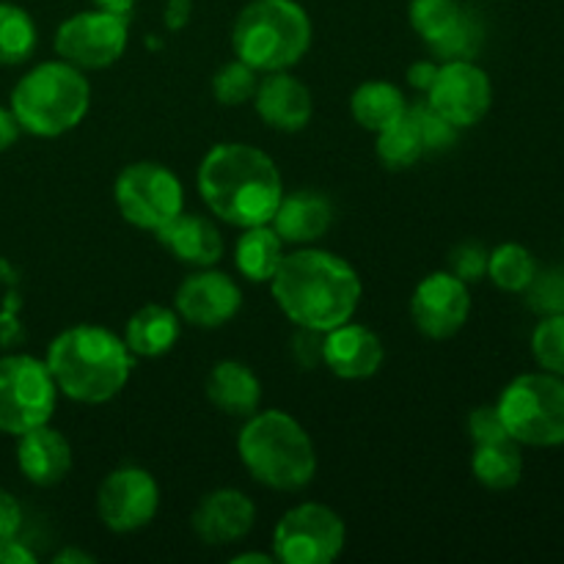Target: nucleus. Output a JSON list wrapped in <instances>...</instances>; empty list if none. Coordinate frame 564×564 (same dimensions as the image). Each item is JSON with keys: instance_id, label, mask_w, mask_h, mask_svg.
Here are the masks:
<instances>
[{"instance_id": "obj_2", "label": "nucleus", "mask_w": 564, "mask_h": 564, "mask_svg": "<svg viewBox=\"0 0 564 564\" xmlns=\"http://www.w3.org/2000/svg\"><path fill=\"white\" fill-rule=\"evenodd\" d=\"M196 182L209 213L237 229L270 224L284 196L275 160L251 143H218L209 149Z\"/></svg>"}, {"instance_id": "obj_8", "label": "nucleus", "mask_w": 564, "mask_h": 564, "mask_svg": "<svg viewBox=\"0 0 564 564\" xmlns=\"http://www.w3.org/2000/svg\"><path fill=\"white\" fill-rule=\"evenodd\" d=\"M58 386L47 364L33 356L0 358V433L22 435L50 424Z\"/></svg>"}, {"instance_id": "obj_34", "label": "nucleus", "mask_w": 564, "mask_h": 564, "mask_svg": "<svg viewBox=\"0 0 564 564\" xmlns=\"http://www.w3.org/2000/svg\"><path fill=\"white\" fill-rule=\"evenodd\" d=\"M411 116L416 119L419 132H422V141H424V152L427 154H441V152H449L452 147L457 143V127L449 124L427 99L416 105H408Z\"/></svg>"}, {"instance_id": "obj_26", "label": "nucleus", "mask_w": 564, "mask_h": 564, "mask_svg": "<svg viewBox=\"0 0 564 564\" xmlns=\"http://www.w3.org/2000/svg\"><path fill=\"white\" fill-rule=\"evenodd\" d=\"M408 110L405 94L389 80H367L352 91L350 113L358 127L369 132H380L394 124Z\"/></svg>"}, {"instance_id": "obj_45", "label": "nucleus", "mask_w": 564, "mask_h": 564, "mask_svg": "<svg viewBox=\"0 0 564 564\" xmlns=\"http://www.w3.org/2000/svg\"><path fill=\"white\" fill-rule=\"evenodd\" d=\"M53 562L55 564H91V562H97V556L86 554V551H80V549H64L53 556Z\"/></svg>"}, {"instance_id": "obj_15", "label": "nucleus", "mask_w": 564, "mask_h": 564, "mask_svg": "<svg viewBox=\"0 0 564 564\" xmlns=\"http://www.w3.org/2000/svg\"><path fill=\"white\" fill-rule=\"evenodd\" d=\"M242 306V290L229 273L215 268H196L180 284L174 308L180 319L196 328H220L229 323Z\"/></svg>"}, {"instance_id": "obj_5", "label": "nucleus", "mask_w": 564, "mask_h": 564, "mask_svg": "<svg viewBox=\"0 0 564 564\" xmlns=\"http://www.w3.org/2000/svg\"><path fill=\"white\" fill-rule=\"evenodd\" d=\"M9 108L22 132L61 138L86 119L91 108V86L86 72L66 64L64 58L42 61L17 80Z\"/></svg>"}, {"instance_id": "obj_29", "label": "nucleus", "mask_w": 564, "mask_h": 564, "mask_svg": "<svg viewBox=\"0 0 564 564\" xmlns=\"http://www.w3.org/2000/svg\"><path fill=\"white\" fill-rule=\"evenodd\" d=\"M39 42L36 22L22 6L0 3V66L25 64Z\"/></svg>"}, {"instance_id": "obj_7", "label": "nucleus", "mask_w": 564, "mask_h": 564, "mask_svg": "<svg viewBox=\"0 0 564 564\" xmlns=\"http://www.w3.org/2000/svg\"><path fill=\"white\" fill-rule=\"evenodd\" d=\"M496 408L510 438L521 446L551 449L564 444V378L560 375H518L505 386Z\"/></svg>"}, {"instance_id": "obj_17", "label": "nucleus", "mask_w": 564, "mask_h": 564, "mask_svg": "<svg viewBox=\"0 0 564 564\" xmlns=\"http://www.w3.org/2000/svg\"><path fill=\"white\" fill-rule=\"evenodd\" d=\"M383 341L358 323H341L323 334V364L341 380H367L383 367Z\"/></svg>"}, {"instance_id": "obj_30", "label": "nucleus", "mask_w": 564, "mask_h": 564, "mask_svg": "<svg viewBox=\"0 0 564 564\" xmlns=\"http://www.w3.org/2000/svg\"><path fill=\"white\" fill-rule=\"evenodd\" d=\"M538 275V262L532 251L521 242H505L494 248L488 257V279L505 292H527L532 279Z\"/></svg>"}, {"instance_id": "obj_22", "label": "nucleus", "mask_w": 564, "mask_h": 564, "mask_svg": "<svg viewBox=\"0 0 564 564\" xmlns=\"http://www.w3.org/2000/svg\"><path fill=\"white\" fill-rule=\"evenodd\" d=\"M207 400L226 416L248 419L262 402V380L242 361H218L207 375Z\"/></svg>"}, {"instance_id": "obj_19", "label": "nucleus", "mask_w": 564, "mask_h": 564, "mask_svg": "<svg viewBox=\"0 0 564 564\" xmlns=\"http://www.w3.org/2000/svg\"><path fill=\"white\" fill-rule=\"evenodd\" d=\"M17 466L22 477L39 488H53L64 482L72 471V446L61 430L42 424L36 430L17 435Z\"/></svg>"}, {"instance_id": "obj_11", "label": "nucleus", "mask_w": 564, "mask_h": 564, "mask_svg": "<svg viewBox=\"0 0 564 564\" xmlns=\"http://www.w3.org/2000/svg\"><path fill=\"white\" fill-rule=\"evenodd\" d=\"M130 25L124 17L91 9L77 11L55 31V53L83 72L108 69L124 55Z\"/></svg>"}, {"instance_id": "obj_13", "label": "nucleus", "mask_w": 564, "mask_h": 564, "mask_svg": "<svg viewBox=\"0 0 564 564\" xmlns=\"http://www.w3.org/2000/svg\"><path fill=\"white\" fill-rule=\"evenodd\" d=\"M427 102L457 130L479 124L494 105V83L474 61H441Z\"/></svg>"}, {"instance_id": "obj_37", "label": "nucleus", "mask_w": 564, "mask_h": 564, "mask_svg": "<svg viewBox=\"0 0 564 564\" xmlns=\"http://www.w3.org/2000/svg\"><path fill=\"white\" fill-rule=\"evenodd\" d=\"M468 435H471V444H488V441L510 438L496 405H479L468 413Z\"/></svg>"}, {"instance_id": "obj_1", "label": "nucleus", "mask_w": 564, "mask_h": 564, "mask_svg": "<svg viewBox=\"0 0 564 564\" xmlns=\"http://www.w3.org/2000/svg\"><path fill=\"white\" fill-rule=\"evenodd\" d=\"M270 292L290 323L328 334L330 328L356 317L364 286L347 259L323 248L303 246L284 253L270 279Z\"/></svg>"}, {"instance_id": "obj_25", "label": "nucleus", "mask_w": 564, "mask_h": 564, "mask_svg": "<svg viewBox=\"0 0 564 564\" xmlns=\"http://www.w3.org/2000/svg\"><path fill=\"white\" fill-rule=\"evenodd\" d=\"M471 474L482 488L488 490H512L523 477L521 444L512 438L474 444Z\"/></svg>"}, {"instance_id": "obj_44", "label": "nucleus", "mask_w": 564, "mask_h": 564, "mask_svg": "<svg viewBox=\"0 0 564 564\" xmlns=\"http://www.w3.org/2000/svg\"><path fill=\"white\" fill-rule=\"evenodd\" d=\"M94 9L110 11V14H119L124 20H130L132 9H135V0H91Z\"/></svg>"}, {"instance_id": "obj_39", "label": "nucleus", "mask_w": 564, "mask_h": 564, "mask_svg": "<svg viewBox=\"0 0 564 564\" xmlns=\"http://www.w3.org/2000/svg\"><path fill=\"white\" fill-rule=\"evenodd\" d=\"M22 529V507L9 490L0 488V540L17 538Z\"/></svg>"}, {"instance_id": "obj_4", "label": "nucleus", "mask_w": 564, "mask_h": 564, "mask_svg": "<svg viewBox=\"0 0 564 564\" xmlns=\"http://www.w3.org/2000/svg\"><path fill=\"white\" fill-rule=\"evenodd\" d=\"M237 455L259 485L279 494L308 488L317 474V452L306 427L284 411H257L237 435Z\"/></svg>"}, {"instance_id": "obj_28", "label": "nucleus", "mask_w": 564, "mask_h": 564, "mask_svg": "<svg viewBox=\"0 0 564 564\" xmlns=\"http://www.w3.org/2000/svg\"><path fill=\"white\" fill-rule=\"evenodd\" d=\"M435 61H474L485 47V22L474 9L463 6L460 17L427 44Z\"/></svg>"}, {"instance_id": "obj_32", "label": "nucleus", "mask_w": 564, "mask_h": 564, "mask_svg": "<svg viewBox=\"0 0 564 564\" xmlns=\"http://www.w3.org/2000/svg\"><path fill=\"white\" fill-rule=\"evenodd\" d=\"M532 356L543 372L564 378V312L540 319L532 334Z\"/></svg>"}, {"instance_id": "obj_42", "label": "nucleus", "mask_w": 564, "mask_h": 564, "mask_svg": "<svg viewBox=\"0 0 564 564\" xmlns=\"http://www.w3.org/2000/svg\"><path fill=\"white\" fill-rule=\"evenodd\" d=\"M22 127L20 121H17V116L11 113V108H3L0 105V152H6V149H11L17 143V138H20Z\"/></svg>"}, {"instance_id": "obj_46", "label": "nucleus", "mask_w": 564, "mask_h": 564, "mask_svg": "<svg viewBox=\"0 0 564 564\" xmlns=\"http://www.w3.org/2000/svg\"><path fill=\"white\" fill-rule=\"evenodd\" d=\"M273 554H259V551H248V554H237L231 564H275Z\"/></svg>"}, {"instance_id": "obj_3", "label": "nucleus", "mask_w": 564, "mask_h": 564, "mask_svg": "<svg viewBox=\"0 0 564 564\" xmlns=\"http://www.w3.org/2000/svg\"><path fill=\"white\" fill-rule=\"evenodd\" d=\"M44 364L58 386V394L80 405H102L127 389L135 356L113 330L80 323L61 330L50 341Z\"/></svg>"}, {"instance_id": "obj_14", "label": "nucleus", "mask_w": 564, "mask_h": 564, "mask_svg": "<svg viewBox=\"0 0 564 564\" xmlns=\"http://www.w3.org/2000/svg\"><path fill=\"white\" fill-rule=\"evenodd\" d=\"M471 314V292L466 281L449 270H438L419 281L411 295V317L419 334L444 341L463 330Z\"/></svg>"}, {"instance_id": "obj_40", "label": "nucleus", "mask_w": 564, "mask_h": 564, "mask_svg": "<svg viewBox=\"0 0 564 564\" xmlns=\"http://www.w3.org/2000/svg\"><path fill=\"white\" fill-rule=\"evenodd\" d=\"M438 64L441 61L424 58V61H416V64L408 66V72H405L408 86L416 88V91H422V94H427L430 86H433L435 75H438Z\"/></svg>"}, {"instance_id": "obj_20", "label": "nucleus", "mask_w": 564, "mask_h": 564, "mask_svg": "<svg viewBox=\"0 0 564 564\" xmlns=\"http://www.w3.org/2000/svg\"><path fill=\"white\" fill-rule=\"evenodd\" d=\"M270 226L279 231L284 246H312L323 240L334 226V204L328 196L317 191L284 193L275 207Z\"/></svg>"}, {"instance_id": "obj_18", "label": "nucleus", "mask_w": 564, "mask_h": 564, "mask_svg": "<svg viewBox=\"0 0 564 564\" xmlns=\"http://www.w3.org/2000/svg\"><path fill=\"white\" fill-rule=\"evenodd\" d=\"M253 108L259 119L279 132H301L312 121L314 99L303 80L286 72H270L259 77L257 94H253Z\"/></svg>"}, {"instance_id": "obj_41", "label": "nucleus", "mask_w": 564, "mask_h": 564, "mask_svg": "<svg viewBox=\"0 0 564 564\" xmlns=\"http://www.w3.org/2000/svg\"><path fill=\"white\" fill-rule=\"evenodd\" d=\"M36 554L17 538L0 540V564H33Z\"/></svg>"}, {"instance_id": "obj_24", "label": "nucleus", "mask_w": 564, "mask_h": 564, "mask_svg": "<svg viewBox=\"0 0 564 564\" xmlns=\"http://www.w3.org/2000/svg\"><path fill=\"white\" fill-rule=\"evenodd\" d=\"M281 259H284V240L270 224L248 226L237 237L235 268L242 279L253 281V284H270Z\"/></svg>"}, {"instance_id": "obj_12", "label": "nucleus", "mask_w": 564, "mask_h": 564, "mask_svg": "<svg viewBox=\"0 0 564 564\" xmlns=\"http://www.w3.org/2000/svg\"><path fill=\"white\" fill-rule=\"evenodd\" d=\"M160 510L158 479L141 466H121L97 490V516L110 532L132 534L149 527Z\"/></svg>"}, {"instance_id": "obj_31", "label": "nucleus", "mask_w": 564, "mask_h": 564, "mask_svg": "<svg viewBox=\"0 0 564 564\" xmlns=\"http://www.w3.org/2000/svg\"><path fill=\"white\" fill-rule=\"evenodd\" d=\"M257 86L259 72L240 58L229 61V64H224L213 75V94L226 108H240V105L251 102Z\"/></svg>"}, {"instance_id": "obj_38", "label": "nucleus", "mask_w": 564, "mask_h": 564, "mask_svg": "<svg viewBox=\"0 0 564 564\" xmlns=\"http://www.w3.org/2000/svg\"><path fill=\"white\" fill-rule=\"evenodd\" d=\"M295 358L306 369H314L317 364H323V334L301 328V334L295 336Z\"/></svg>"}, {"instance_id": "obj_16", "label": "nucleus", "mask_w": 564, "mask_h": 564, "mask_svg": "<svg viewBox=\"0 0 564 564\" xmlns=\"http://www.w3.org/2000/svg\"><path fill=\"white\" fill-rule=\"evenodd\" d=\"M257 505L242 490H209L193 510L191 527L204 545H235L251 534Z\"/></svg>"}, {"instance_id": "obj_35", "label": "nucleus", "mask_w": 564, "mask_h": 564, "mask_svg": "<svg viewBox=\"0 0 564 564\" xmlns=\"http://www.w3.org/2000/svg\"><path fill=\"white\" fill-rule=\"evenodd\" d=\"M527 301L529 308H534L543 317L564 312V275L554 273V270H549V273L538 270L532 284L527 286Z\"/></svg>"}, {"instance_id": "obj_43", "label": "nucleus", "mask_w": 564, "mask_h": 564, "mask_svg": "<svg viewBox=\"0 0 564 564\" xmlns=\"http://www.w3.org/2000/svg\"><path fill=\"white\" fill-rule=\"evenodd\" d=\"M187 20H191V0H169V6H165V25L171 31H180V28L187 25Z\"/></svg>"}, {"instance_id": "obj_27", "label": "nucleus", "mask_w": 564, "mask_h": 564, "mask_svg": "<svg viewBox=\"0 0 564 564\" xmlns=\"http://www.w3.org/2000/svg\"><path fill=\"white\" fill-rule=\"evenodd\" d=\"M378 135V143H375V152H378V160L389 171H405L411 165H416L419 160L424 158V141L422 132H419L416 119L411 116V110L400 116L394 124H389L386 130L375 132Z\"/></svg>"}, {"instance_id": "obj_23", "label": "nucleus", "mask_w": 564, "mask_h": 564, "mask_svg": "<svg viewBox=\"0 0 564 564\" xmlns=\"http://www.w3.org/2000/svg\"><path fill=\"white\" fill-rule=\"evenodd\" d=\"M180 330L182 319L176 308L147 303V306H141L127 319L121 339H124L127 350L135 358H160L169 350H174Z\"/></svg>"}, {"instance_id": "obj_6", "label": "nucleus", "mask_w": 564, "mask_h": 564, "mask_svg": "<svg viewBox=\"0 0 564 564\" xmlns=\"http://www.w3.org/2000/svg\"><path fill=\"white\" fill-rule=\"evenodd\" d=\"M312 20L297 0H251L231 31L235 58L259 75L286 72L312 47Z\"/></svg>"}, {"instance_id": "obj_21", "label": "nucleus", "mask_w": 564, "mask_h": 564, "mask_svg": "<svg viewBox=\"0 0 564 564\" xmlns=\"http://www.w3.org/2000/svg\"><path fill=\"white\" fill-rule=\"evenodd\" d=\"M160 246L191 268H215L224 257V235L209 218L182 209L174 220L154 231Z\"/></svg>"}, {"instance_id": "obj_9", "label": "nucleus", "mask_w": 564, "mask_h": 564, "mask_svg": "<svg viewBox=\"0 0 564 564\" xmlns=\"http://www.w3.org/2000/svg\"><path fill=\"white\" fill-rule=\"evenodd\" d=\"M113 202L127 224L143 231H158L185 209V187L171 169L141 160L119 171L113 182Z\"/></svg>"}, {"instance_id": "obj_33", "label": "nucleus", "mask_w": 564, "mask_h": 564, "mask_svg": "<svg viewBox=\"0 0 564 564\" xmlns=\"http://www.w3.org/2000/svg\"><path fill=\"white\" fill-rule=\"evenodd\" d=\"M460 0H411V6H408V20H411L413 31L430 44L460 17Z\"/></svg>"}, {"instance_id": "obj_36", "label": "nucleus", "mask_w": 564, "mask_h": 564, "mask_svg": "<svg viewBox=\"0 0 564 564\" xmlns=\"http://www.w3.org/2000/svg\"><path fill=\"white\" fill-rule=\"evenodd\" d=\"M488 257L490 251L479 242H460L449 253V273H455L466 284H477L488 275Z\"/></svg>"}, {"instance_id": "obj_10", "label": "nucleus", "mask_w": 564, "mask_h": 564, "mask_svg": "<svg viewBox=\"0 0 564 564\" xmlns=\"http://www.w3.org/2000/svg\"><path fill=\"white\" fill-rule=\"evenodd\" d=\"M347 545V527L330 507L303 501L273 529V556L284 564H330Z\"/></svg>"}]
</instances>
